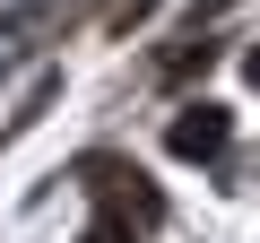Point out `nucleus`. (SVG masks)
Masks as SVG:
<instances>
[{
    "mask_svg": "<svg viewBox=\"0 0 260 243\" xmlns=\"http://www.w3.org/2000/svg\"><path fill=\"white\" fill-rule=\"evenodd\" d=\"M87 191H95L104 217L130 226V234H148V226H156V183L130 165V157H87Z\"/></svg>",
    "mask_w": 260,
    "mask_h": 243,
    "instance_id": "1",
    "label": "nucleus"
},
{
    "mask_svg": "<svg viewBox=\"0 0 260 243\" xmlns=\"http://www.w3.org/2000/svg\"><path fill=\"white\" fill-rule=\"evenodd\" d=\"M225 139H234V122H225L217 104H191V113H174V131H165V148H174V157H191V165L225 157Z\"/></svg>",
    "mask_w": 260,
    "mask_h": 243,
    "instance_id": "2",
    "label": "nucleus"
},
{
    "mask_svg": "<svg viewBox=\"0 0 260 243\" xmlns=\"http://www.w3.org/2000/svg\"><path fill=\"white\" fill-rule=\"evenodd\" d=\"M87 243H148V234H130V226H113V217H104V226H87Z\"/></svg>",
    "mask_w": 260,
    "mask_h": 243,
    "instance_id": "3",
    "label": "nucleus"
},
{
    "mask_svg": "<svg viewBox=\"0 0 260 243\" xmlns=\"http://www.w3.org/2000/svg\"><path fill=\"white\" fill-rule=\"evenodd\" d=\"M243 70H251V87H260V44H251V61H243Z\"/></svg>",
    "mask_w": 260,
    "mask_h": 243,
    "instance_id": "4",
    "label": "nucleus"
}]
</instances>
